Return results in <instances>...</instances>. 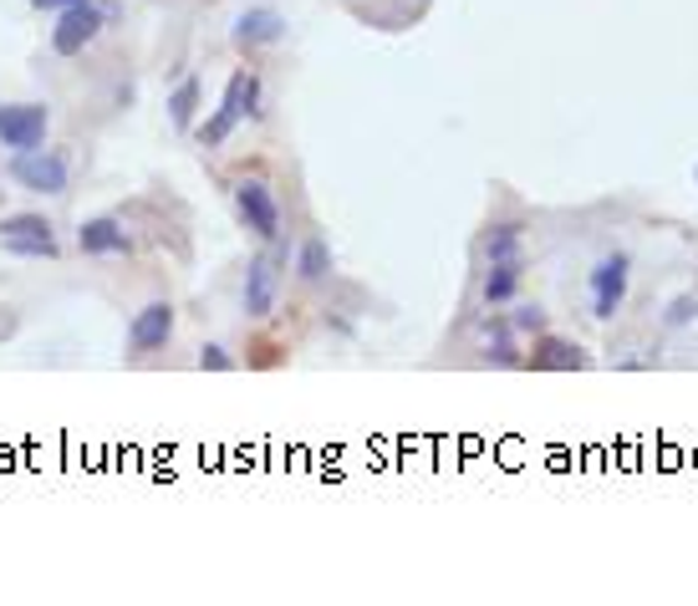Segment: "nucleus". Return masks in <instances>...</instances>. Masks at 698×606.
Instances as JSON below:
<instances>
[{
	"label": "nucleus",
	"instance_id": "obj_13",
	"mask_svg": "<svg viewBox=\"0 0 698 606\" xmlns=\"http://www.w3.org/2000/svg\"><path fill=\"white\" fill-rule=\"evenodd\" d=\"M521 240H525V230L515 220H505V224H490V235L479 240V255L485 260H521Z\"/></svg>",
	"mask_w": 698,
	"mask_h": 606
},
{
	"label": "nucleus",
	"instance_id": "obj_6",
	"mask_svg": "<svg viewBox=\"0 0 698 606\" xmlns=\"http://www.w3.org/2000/svg\"><path fill=\"white\" fill-rule=\"evenodd\" d=\"M627 281H632V260H627L623 250H612V255H602V260H596L592 281H586V291H592V316H596V322H612V316L623 311Z\"/></svg>",
	"mask_w": 698,
	"mask_h": 606
},
{
	"label": "nucleus",
	"instance_id": "obj_11",
	"mask_svg": "<svg viewBox=\"0 0 698 606\" xmlns=\"http://www.w3.org/2000/svg\"><path fill=\"white\" fill-rule=\"evenodd\" d=\"M592 357L581 352L577 341H561V337H540L531 352V368L535 372H566V368H586Z\"/></svg>",
	"mask_w": 698,
	"mask_h": 606
},
{
	"label": "nucleus",
	"instance_id": "obj_20",
	"mask_svg": "<svg viewBox=\"0 0 698 606\" xmlns=\"http://www.w3.org/2000/svg\"><path fill=\"white\" fill-rule=\"evenodd\" d=\"M688 322H698V296H678L668 306V316H663V326H688Z\"/></svg>",
	"mask_w": 698,
	"mask_h": 606
},
{
	"label": "nucleus",
	"instance_id": "obj_5",
	"mask_svg": "<svg viewBox=\"0 0 698 606\" xmlns=\"http://www.w3.org/2000/svg\"><path fill=\"white\" fill-rule=\"evenodd\" d=\"M281 266H286V250L276 245L270 255H255L251 266H245V285H240V306L251 322H266L270 311H276V285H281Z\"/></svg>",
	"mask_w": 698,
	"mask_h": 606
},
{
	"label": "nucleus",
	"instance_id": "obj_10",
	"mask_svg": "<svg viewBox=\"0 0 698 606\" xmlns=\"http://www.w3.org/2000/svg\"><path fill=\"white\" fill-rule=\"evenodd\" d=\"M77 250L82 255H128V230H123L118 214H97V220H88L82 230H77Z\"/></svg>",
	"mask_w": 698,
	"mask_h": 606
},
{
	"label": "nucleus",
	"instance_id": "obj_15",
	"mask_svg": "<svg viewBox=\"0 0 698 606\" xmlns=\"http://www.w3.org/2000/svg\"><path fill=\"white\" fill-rule=\"evenodd\" d=\"M194 118H199V82H194V77H184V82L168 92V123H174L178 133H189Z\"/></svg>",
	"mask_w": 698,
	"mask_h": 606
},
{
	"label": "nucleus",
	"instance_id": "obj_21",
	"mask_svg": "<svg viewBox=\"0 0 698 606\" xmlns=\"http://www.w3.org/2000/svg\"><path fill=\"white\" fill-rule=\"evenodd\" d=\"M199 368H209V372H230V368H235V357L224 352V347H205V352H199Z\"/></svg>",
	"mask_w": 698,
	"mask_h": 606
},
{
	"label": "nucleus",
	"instance_id": "obj_22",
	"mask_svg": "<svg viewBox=\"0 0 698 606\" xmlns=\"http://www.w3.org/2000/svg\"><path fill=\"white\" fill-rule=\"evenodd\" d=\"M31 5H36V11H51V15H57V11H67V5H77V0H31Z\"/></svg>",
	"mask_w": 698,
	"mask_h": 606
},
{
	"label": "nucleus",
	"instance_id": "obj_2",
	"mask_svg": "<svg viewBox=\"0 0 698 606\" xmlns=\"http://www.w3.org/2000/svg\"><path fill=\"white\" fill-rule=\"evenodd\" d=\"M255 113H260V77L235 72L224 82V97H220V107H214V118L199 123V143H205V149H220V143H230V133H235L240 123L255 118Z\"/></svg>",
	"mask_w": 698,
	"mask_h": 606
},
{
	"label": "nucleus",
	"instance_id": "obj_1",
	"mask_svg": "<svg viewBox=\"0 0 698 606\" xmlns=\"http://www.w3.org/2000/svg\"><path fill=\"white\" fill-rule=\"evenodd\" d=\"M118 21V5H107V0H77L67 11H57V26H51V51L57 57H82L107 26Z\"/></svg>",
	"mask_w": 698,
	"mask_h": 606
},
{
	"label": "nucleus",
	"instance_id": "obj_19",
	"mask_svg": "<svg viewBox=\"0 0 698 606\" xmlns=\"http://www.w3.org/2000/svg\"><path fill=\"white\" fill-rule=\"evenodd\" d=\"M510 326H515V331H531V337H540V331H546V311H540V306H521L515 316H510Z\"/></svg>",
	"mask_w": 698,
	"mask_h": 606
},
{
	"label": "nucleus",
	"instance_id": "obj_16",
	"mask_svg": "<svg viewBox=\"0 0 698 606\" xmlns=\"http://www.w3.org/2000/svg\"><path fill=\"white\" fill-rule=\"evenodd\" d=\"M0 245L15 260H57V235H15V240H0Z\"/></svg>",
	"mask_w": 698,
	"mask_h": 606
},
{
	"label": "nucleus",
	"instance_id": "obj_7",
	"mask_svg": "<svg viewBox=\"0 0 698 606\" xmlns=\"http://www.w3.org/2000/svg\"><path fill=\"white\" fill-rule=\"evenodd\" d=\"M46 128H51V113H46V103H11V107H0V149H11V153L42 149Z\"/></svg>",
	"mask_w": 698,
	"mask_h": 606
},
{
	"label": "nucleus",
	"instance_id": "obj_4",
	"mask_svg": "<svg viewBox=\"0 0 698 606\" xmlns=\"http://www.w3.org/2000/svg\"><path fill=\"white\" fill-rule=\"evenodd\" d=\"M235 214L245 220L255 240H281V205H276V194H270L266 178H235Z\"/></svg>",
	"mask_w": 698,
	"mask_h": 606
},
{
	"label": "nucleus",
	"instance_id": "obj_3",
	"mask_svg": "<svg viewBox=\"0 0 698 606\" xmlns=\"http://www.w3.org/2000/svg\"><path fill=\"white\" fill-rule=\"evenodd\" d=\"M11 178L26 194H42V199H61L72 189V159L61 149H31V153H11Z\"/></svg>",
	"mask_w": 698,
	"mask_h": 606
},
{
	"label": "nucleus",
	"instance_id": "obj_8",
	"mask_svg": "<svg viewBox=\"0 0 698 606\" xmlns=\"http://www.w3.org/2000/svg\"><path fill=\"white\" fill-rule=\"evenodd\" d=\"M168 341H174V306L168 301H149L133 316V326H128V357H153L164 352Z\"/></svg>",
	"mask_w": 698,
	"mask_h": 606
},
{
	"label": "nucleus",
	"instance_id": "obj_17",
	"mask_svg": "<svg viewBox=\"0 0 698 606\" xmlns=\"http://www.w3.org/2000/svg\"><path fill=\"white\" fill-rule=\"evenodd\" d=\"M15 235H51V220L46 214H5L0 220V240H15Z\"/></svg>",
	"mask_w": 698,
	"mask_h": 606
},
{
	"label": "nucleus",
	"instance_id": "obj_18",
	"mask_svg": "<svg viewBox=\"0 0 698 606\" xmlns=\"http://www.w3.org/2000/svg\"><path fill=\"white\" fill-rule=\"evenodd\" d=\"M495 362V368H521V352H515V337H510L505 326L495 331V341H490V352H485Z\"/></svg>",
	"mask_w": 698,
	"mask_h": 606
},
{
	"label": "nucleus",
	"instance_id": "obj_14",
	"mask_svg": "<svg viewBox=\"0 0 698 606\" xmlns=\"http://www.w3.org/2000/svg\"><path fill=\"white\" fill-rule=\"evenodd\" d=\"M296 276H301V285H322V281L331 276V245H327L322 235L301 245V255H296Z\"/></svg>",
	"mask_w": 698,
	"mask_h": 606
},
{
	"label": "nucleus",
	"instance_id": "obj_12",
	"mask_svg": "<svg viewBox=\"0 0 698 606\" xmlns=\"http://www.w3.org/2000/svg\"><path fill=\"white\" fill-rule=\"evenodd\" d=\"M521 281H525L521 260H495L490 276H485V306H510L521 296Z\"/></svg>",
	"mask_w": 698,
	"mask_h": 606
},
{
	"label": "nucleus",
	"instance_id": "obj_9",
	"mask_svg": "<svg viewBox=\"0 0 698 606\" xmlns=\"http://www.w3.org/2000/svg\"><path fill=\"white\" fill-rule=\"evenodd\" d=\"M230 42L255 51V46H276L286 42V15L270 11V5H251V11L235 15V26H230Z\"/></svg>",
	"mask_w": 698,
	"mask_h": 606
}]
</instances>
